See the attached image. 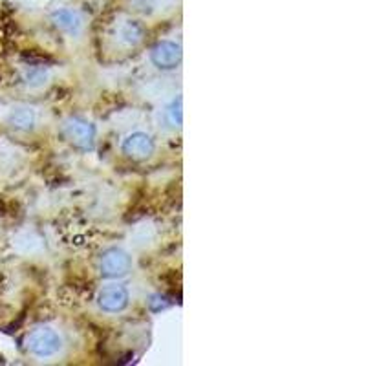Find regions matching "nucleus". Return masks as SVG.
<instances>
[{"instance_id": "obj_1", "label": "nucleus", "mask_w": 366, "mask_h": 366, "mask_svg": "<svg viewBox=\"0 0 366 366\" xmlns=\"http://www.w3.org/2000/svg\"><path fill=\"white\" fill-rule=\"evenodd\" d=\"M28 350H30L35 358L46 359L52 358L61 350L62 341L59 333L52 328H37L28 337Z\"/></svg>"}, {"instance_id": "obj_2", "label": "nucleus", "mask_w": 366, "mask_h": 366, "mask_svg": "<svg viewBox=\"0 0 366 366\" xmlns=\"http://www.w3.org/2000/svg\"><path fill=\"white\" fill-rule=\"evenodd\" d=\"M62 132L75 149L92 150L96 145V127L83 118H70L64 121Z\"/></svg>"}, {"instance_id": "obj_3", "label": "nucleus", "mask_w": 366, "mask_h": 366, "mask_svg": "<svg viewBox=\"0 0 366 366\" xmlns=\"http://www.w3.org/2000/svg\"><path fill=\"white\" fill-rule=\"evenodd\" d=\"M130 268H132L130 256L120 247H112V249L103 253L101 262H99V271L105 278L125 277V275H128Z\"/></svg>"}, {"instance_id": "obj_4", "label": "nucleus", "mask_w": 366, "mask_h": 366, "mask_svg": "<svg viewBox=\"0 0 366 366\" xmlns=\"http://www.w3.org/2000/svg\"><path fill=\"white\" fill-rule=\"evenodd\" d=\"M128 290L121 284L105 286L98 295V304L106 314H120L128 306Z\"/></svg>"}, {"instance_id": "obj_5", "label": "nucleus", "mask_w": 366, "mask_h": 366, "mask_svg": "<svg viewBox=\"0 0 366 366\" xmlns=\"http://www.w3.org/2000/svg\"><path fill=\"white\" fill-rule=\"evenodd\" d=\"M150 59L159 70H174L181 62V46L172 40H161L152 48Z\"/></svg>"}, {"instance_id": "obj_6", "label": "nucleus", "mask_w": 366, "mask_h": 366, "mask_svg": "<svg viewBox=\"0 0 366 366\" xmlns=\"http://www.w3.org/2000/svg\"><path fill=\"white\" fill-rule=\"evenodd\" d=\"M154 139L145 132H132L125 137L123 142V154H127L130 159L143 161L154 154Z\"/></svg>"}, {"instance_id": "obj_7", "label": "nucleus", "mask_w": 366, "mask_h": 366, "mask_svg": "<svg viewBox=\"0 0 366 366\" xmlns=\"http://www.w3.org/2000/svg\"><path fill=\"white\" fill-rule=\"evenodd\" d=\"M52 23L68 35H79L83 30V18L74 9H57L52 13Z\"/></svg>"}, {"instance_id": "obj_8", "label": "nucleus", "mask_w": 366, "mask_h": 366, "mask_svg": "<svg viewBox=\"0 0 366 366\" xmlns=\"http://www.w3.org/2000/svg\"><path fill=\"white\" fill-rule=\"evenodd\" d=\"M143 35H145V30H143L142 24L136 23V21H128V23H125L123 26H121L120 37L125 45L137 46L143 40Z\"/></svg>"}, {"instance_id": "obj_9", "label": "nucleus", "mask_w": 366, "mask_h": 366, "mask_svg": "<svg viewBox=\"0 0 366 366\" xmlns=\"http://www.w3.org/2000/svg\"><path fill=\"white\" fill-rule=\"evenodd\" d=\"M8 121L15 130H23V132H26V130H31L33 125H35V114H33V110H30V108H18V110H15L13 114L9 115Z\"/></svg>"}, {"instance_id": "obj_10", "label": "nucleus", "mask_w": 366, "mask_h": 366, "mask_svg": "<svg viewBox=\"0 0 366 366\" xmlns=\"http://www.w3.org/2000/svg\"><path fill=\"white\" fill-rule=\"evenodd\" d=\"M181 103H183L181 98H176L167 108V120L172 127L180 128L181 123H183V108H181Z\"/></svg>"}]
</instances>
